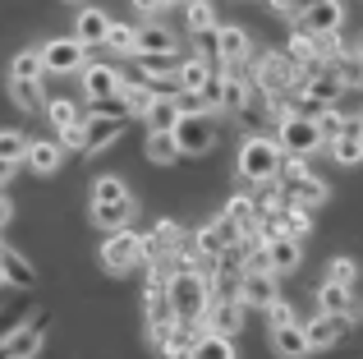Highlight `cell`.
Here are the masks:
<instances>
[{"label": "cell", "mask_w": 363, "mask_h": 359, "mask_svg": "<svg viewBox=\"0 0 363 359\" xmlns=\"http://www.w3.org/2000/svg\"><path fill=\"white\" fill-rule=\"evenodd\" d=\"M83 129H88V120H69V125L55 129V134H60V148H65V153H83Z\"/></svg>", "instance_id": "obj_42"}, {"label": "cell", "mask_w": 363, "mask_h": 359, "mask_svg": "<svg viewBox=\"0 0 363 359\" xmlns=\"http://www.w3.org/2000/svg\"><path fill=\"white\" fill-rule=\"evenodd\" d=\"M69 5H79V0H69Z\"/></svg>", "instance_id": "obj_51"}, {"label": "cell", "mask_w": 363, "mask_h": 359, "mask_svg": "<svg viewBox=\"0 0 363 359\" xmlns=\"http://www.w3.org/2000/svg\"><path fill=\"white\" fill-rule=\"evenodd\" d=\"M207 79H212V60H203V55H184V60H179V70H175V88L198 92Z\"/></svg>", "instance_id": "obj_30"}, {"label": "cell", "mask_w": 363, "mask_h": 359, "mask_svg": "<svg viewBox=\"0 0 363 359\" xmlns=\"http://www.w3.org/2000/svg\"><path fill=\"white\" fill-rule=\"evenodd\" d=\"M18 166H23V162H14V157H0V189H5L9 180L18 175Z\"/></svg>", "instance_id": "obj_44"}, {"label": "cell", "mask_w": 363, "mask_h": 359, "mask_svg": "<svg viewBox=\"0 0 363 359\" xmlns=\"http://www.w3.org/2000/svg\"><path fill=\"white\" fill-rule=\"evenodd\" d=\"M138 263H143V235L129 231V226L111 231L106 244H101V267H106L111 277H124V272H133Z\"/></svg>", "instance_id": "obj_7"}, {"label": "cell", "mask_w": 363, "mask_h": 359, "mask_svg": "<svg viewBox=\"0 0 363 359\" xmlns=\"http://www.w3.org/2000/svg\"><path fill=\"white\" fill-rule=\"evenodd\" d=\"M244 106H248V79L225 65L221 70V111L225 116H244Z\"/></svg>", "instance_id": "obj_22"}, {"label": "cell", "mask_w": 363, "mask_h": 359, "mask_svg": "<svg viewBox=\"0 0 363 359\" xmlns=\"http://www.w3.org/2000/svg\"><path fill=\"white\" fill-rule=\"evenodd\" d=\"M240 240H244V235L235 231L225 216H216V221H207L203 231H194V249L203 253V258H225V253H230Z\"/></svg>", "instance_id": "obj_11"}, {"label": "cell", "mask_w": 363, "mask_h": 359, "mask_svg": "<svg viewBox=\"0 0 363 359\" xmlns=\"http://www.w3.org/2000/svg\"><path fill=\"white\" fill-rule=\"evenodd\" d=\"M350 88H359V92H363V60H359V74H354V83H350Z\"/></svg>", "instance_id": "obj_46"}, {"label": "cell", "mask_w": 363, "mask_h": 359, "mask_svg": "<svg viewBox=\"0 0 363 359\" xmlns=\"http://www.w3.org/2000/svg\"><path fill=\"white\" fill-rule=\"evenodd\" d=\"M281 143L267 134H248L240 143V180H248V184H272L276 175H281Z\"/></svg>", "instance_id": "obj_3"}, {"label": "cell", "mask_w": 363, "mask_h": 359, "mask_svg": "<svg viewBox=\"0 0 363 359\" xmlns=\"http://www.w3.org/2000/svg\"><path fill=\"white\" fill-rule=\"evenodd\" d=\"M60 162H65L60 138H28V157H23V166H28L33 175H55V171H60Z\"/></svg>", "instance_id": "obj_16"}, {"label": "cell", "mask_w": 363, "mask_h": 359, "mask_svg": "<svg viewBox=\"0 0 363 359\" xmlns=\"http://www.w3.org/2000/svg\"><path fill=\"white\" fill-rule=\"evenodd\" d=\"M166 299L184 323H198V318L207 314V304H212V281H207L194 263H184V267H175L166 277Z\"/></svg>", "instance_id": "obj_1"}, {"label": "cell", "mask_w": 363, "mask_h": 359, "mask_svg": "<svg viewBox=\"0 0 363 359\" xmlns=\"http://www.w3.org/2000/svg\"><path fill=\"white\" fill-rule=\"evenodd\" d=\"M143 120H147V129H170V125L179 120L175 92H170V97H166V92H157V97H152V106H147V116H143Z\"/></svg>", "instance_id": "obj_33"}, {"label": "cell", "mask_w": 363, "mask_h": 359, "mask_svg": "<svg viewBox=\"0 0 363 359\" xmlns=\"http://www.w3.org/2000/svg\"><path fill=\"white\" fill-rule=\"evenodd\" d=\"M281 189H285L290 203H303V207H322V203H327V194H331V189L322 184L318 175H308V171H303L299 180H290V184H281Z\"/></svg>", "instance_id": "obj_23"}, {"label": "cell", "mask_w": 363, "mask_h": 359, "mask_svg": "<svg viewBox=\"0 0 363 359\" xmlns=\"http://www.w3.org/2000/svg\"><path fill=\"white\" fill-rule=\"evenodd\" d=\"M124 134V120H106V116H92L88 129H83V157L101 153L106 143H116V138Z\"/></svg>", "instance_id": "obj_20"}, {"label": "cell", "mask_w": 363, "mask_h": 359, "mask_svg": "<svg viewBox=\"0 0 363 359\" xmlns=\"http://www.w3.org/2000/svg\"><path fill=\"white\" fill-rule=\"evenodd\" d=\"M299 65L290 60V55H281V51H272V55H257L253 60V83H262L267 92H294L299 88Z\"/></svg>", "instance_id": "obj_9"}, {"label": "cell", "mask_w": 363, "mask_h": 359, "mask_svg": "<svg viewBox=\"0 0 363 359\" xmlns=\"http://www.w3.org/2000/svg\"><path fill=\"white\" fill-rule=\"evenodd\" d=\"M0 263H5V286H18V290H33L37 286V267L23 258L18 249L0 244Z\"/></svg>", "instance_id": "obj_21"}, {"label": "cell", "mask_w": 363, "mask_h": 359, "mask_svg": "<svg viewBox=\"0 0 363 359\" xmlns=\"http://www.w3.org/2000/svg\"><path fill=\"white\" fill-rule=\"evenodd\" d=\"M152 97H157V92H152L147 79H143V83H129V79H124V88H120L124 120H143V116H147V106H152Z\"/></svg>", "instance_id": "obj_26"}, {"label": "cell", "mask_w": 363, "mask_h": 359, "mask_svg": "<svg viewBox=\"0 0 363 359\" xmlns=\"http://www.w3.org/2000/svg\"><path fill=\"white\" fill-rule=\"evenodd\" d=\"M133 221V194L120 175H101L92 184V226L97 231H120V226Z\"/></svg>", "instance_id": "obj_2"}, {"label": "cell", "mask_w": 363, "mask_h": 359, "mask_svg": "<svg viewBox=\"0 0 363 359\" xmlns=\"http://www.w3.org/2000/svg\"><path fill=\"white\" fill-rule=\"evenodd\" d=\"M106 46H111L116 55H138V28L111 23V28H106Z\"/></svg>", "instance_id": "obj_37"}, {"label": "cell", "mask_w": 363, "mask_h": 359, "mask_svg": "<svg viewBox=\"0 0 363 359\" xmlns=\"http://www.w3.org/2000/svg\"><path fill=\"white\" fill-rule=\"evenodd\" d=\"M327 281L354 286V281H359V263H354V258H345V253H340V258H327Z\"/></svg>", "instance_id": "obj_40"}, {"label": "cell", "mask_w": 363, "mask_h": 359, "mask_svg": "<svg viewBox=\"0 0 363 359\" xmlns=\"http://www.w3.org/2000/svg\"><path fill=\"white\" fill-rule=\"evenodd\" d=\"M170 129H175V143L184 157H207L216 148V111H189Z\"/></svg>", "instance_id": "obj_4"}, {"label": "cell", "mask_w": 363, "mask_h": 359, "mask_svg": "<svg viewBox=\"0 0 363 359\" xmlns=\"http://www.w3.org/2000/svg\"><path fill=\"white\" fill-rule=\"evenodd\" d=\"M221 216H225V221H230L240 235H248V231L257 226V198H248V194H235L230 203L221 207Z\"/></svg>", "instance_id": "obj_28"}, {"label": "cell", "mask_w": 363, "mask_h": 359, "mask_svg": "<svg viewBox=\"0 0 363 359\" xmlns=\"http://www.w3.org/2000/svg\"><path fill=\"white\" fill-rule=\"evenodd\" d=\"M262 258H267V267L276 272V277H285V272H299V263H303V249H299V240L294 235H272V240L262 244Z\"/></svg>", "instance_id": "obj_14"}, {"label": "cell", "mask_w": 363, "mask_h": 359, "mask_svg": "<svg viewBox=\"0 0 363 359\" xmlns=\"http://www.w3.org/2000/svg\"><path fill=\"white\" fill-rule=\"evenodd\" d=\"M272 350H276V355H285V359L313 355V350H308V336H303V323H285V327H272Z\"/></svg>", "instance_id": "obj_24"}, {"label": "cell", "mask_w": 363, "mask_h": 359, "mask_svg": "<svg viewBox=\"0 0 363 359\" xmlns=\"http://www.w3.org/2000/svg\"><path fill=\"white\" fill-rule=\"evenodd\" d=\"M359 60H363V37H359Z\"/></svg>", "instance_id": "obj_49"}, {"label": "cell", "mask_w": 363, "mask_h": 359, "mask_svg": "<svg viewBox=\"0 0 363 359\" xmlns=\"http://www.w3.org/2000/svg\"><path fill=\"white\" fill-rule=\"evenodd\" d=\"M318 304L327 314H350L354 309V286H340V281H322L318 286Z\"/></svg>", "instance_id": "obj_31"}, {"label": "cell", "mask_w": 363, "mask_h": 359, "mask_svg": "<svg viewBox=\"0 0 363 359\" xmlns=\"http://www.w3.org/2000/svg\"><path fill=\"white\" fill-rule=\"evenodd\" d=\"M83 65H88V46L79 42V37H51V42L42 46V70L46 74H79Z\"/></svg>", "instance_id": "obj_8"}, {"label": "cell", "mask_w": 363, "mask_h": 359, "mask_svg": "<svg viewBox=\"0 0 363 359\" xmlns=\"http://www.w3.org/2000/svg\"><path fill=\"white\" fill-rule=\"evenodd\" d=\"M42 46H28V51H18L14 60H9V79H42Z\"/></svg>", "instance_id": "obj_36"}, {"label": "cell", "mask_w": 363, "mask_h": 359, "mask_svg": "<svg viewBox=\"0 0 363 359\" xmlns=\"http://www.w3.org/2000/svg\"><path fill=\"white\" fill-rule=\"evenodd\" d=\"M143 157L157 166H175L179 157V143H175V129H147V138H143Z\"/></svg>", "instance_id": "obj_19"}, {"label": "cell", "mask_w": 363, "mask_h": 359, "mask_svg": "<svg viewBox=\"0 0 363 359\" xmlns=\"http://www.w3.org/2000/svg\"><path fill=\"white\" fill-rule=\"evenodd\" d=\"M354 125H359V134H363V116H354Z\"/></svg>", "instance_id": "obj_47"}, {"label": "cell", "mask_w": 363, "mask_h": 359, "mask_svg": "<svg viewBox=\"0 0 363 359\" xmlns=\"http://www.w3.org/2000/svg\"><path fill=\"white\" fill-rule=\"evenodd\" d=\"M0 286H5V263H0Z\"/></svg>", "instance_id": "obj_48"}, {"label": "cell", "mask_w": 363, "mask_h": 359, "mask_svg": "<svg viewBox=\"0 0 363 359\" xmlns=\"http://www.w3.org/2000/svg\"><path fill=\"white\" fill-rule=\"evenodd\" d=\"M0 157L23 162V157H28V134H18V129H0Z\"/></svg>", "instance_id": "obj_41"}, {"label": "cell", "mask_w": 363, "mask_h": 359, "mask_svg": "<svg viewBox=\"0 0 363 359\" xmlns=\"http://www.w3.org/2000/svg\"><path fill=\"white\" fill-rule=\"evenodd\" d=\"M313 120H318L322 138H336V134H345V129L354 125V116H340L336 106H322V111H313Z\"/></svg>", "instance_id": "obj_38"}, {"label": "cell", "mask_w": 363, "mask_h": 359, "mask_svg": "<svg viewBox=\"0 0 363 359\" xmlns=\"http://www.w3.org/2000/svg\"><path fill=\"white\" fill-rule=\"evenodd\" d=\"M281 231H285V235H294V240H303V235L313 231V207H303V203H285V207H281Z\"/></svg>", "instance_id": "obj_34"}, {"label": "cell", "mask_w": 363, "mask_h": 359, "mask_svg": "<svg viewBox=\"0 0 363 359\" xmlns=\"http://www.w3.org/2000/svg\"><path fill=\"white\" fill-rule=\"evenodd\" d=\"M230 355H235V341L221 332H203L194 341V359H230Z\"/></svg>", "instance_id": "obj_35"}, {"label": "cell", "mask_w": 363, "mask_h": 359, "mask_svg": "<svg viewBox=\"0 0 363 359\" xmlns=\"http://www.w3.org/2000/svg\"><path fill=\"white\" fill-rule=\"evenodd\" d=\"M79 79H83V97H88L97 111H124V106H120L124 74L116 70V65H83Z\"/></svg>", "instance_id": "obj_5"}, {"label": "cell", "mask_w": 363, "mask_h": 359, "mask_svg": "<svg viewBox=\"0 0 363 359\" xmlns=\"http://www.w3.org/2000/svg\"><path fill=\"white\" fill-rule=\"evenodd\" d=\"M350 332V314H327L322 309L313 323H303V336H308V350H331V346H340Z\"/></svg>", "instance_id": "obj_12"}, {"label": "cell", "mask_w": 363, "mask_h": 359, "mask_svg": "<svg viewBox=\"0 0 363 359\" xmlns=\"http://www.w3.org/2000/svg\"><path fill=\"white\" fill-rule=\"evenodd\" d=\"M9 216H14V207H9V198L0 194V231H5V226H9Z\"/></svg>", "instance_id": "obj_45"}, {"label": "cell", "mask_w": 363, "mask_h": 359, "mask_svg": "<svg viewBox=\"0 0 363 359\" xmlns=\"http://www.w3.org/2000/svg\"><path fill=\"white\" fill-rule=\"evenodd\" d=\"M327 148H331V157H336L340 166H359L363 162V134H359V125H350L345 134L327 138Z\"/></svg>", "instance_id": "obj_29"}, {"label": "cell", "mask_w": 363, "mask_h": 359, "mask_svg": "<svg viewBox=\"0 0 363 359\" xmlns=\"http://www.w3.org/2000/svg\"><path fill=\"white\" fill-rule=\"evenodd\" d=\"M138 55H179V37L166 23H143L138 28Z\"/></svg>", "instance_id": "obj_18"}, {"label": "cell", "mask_w": 363, "mask_h": 359, "mask_svg": "<svg viewBox=\"0 0 363 359\" xmlns=\"http://www.w3.org/2000/svg\"><path fill=\"white\" fill-rule=\"evenodd\" d=\"M0 355H9V359H33V355H42V332L37 327H14V332L5 336V346H0Z\"/></svg>", "instance_id": "obj_25"}, {"label": "cell", "mask_w": 363, "mask_h": 359, "mask_svg": "<svg viewBox=\"0 0 363 359\" xmlns=\"http://www.w3.org/2000/svg\"><path fill=\"white\" fill-rule=\"evenodd\" d=\"M9 97H14L18 111L46 106V92H42V83H37V79H9Z\"/></svg>", "instance_id": "obj_32"}, {"label": "cell", "mask_w": 363, "mask_h": 359, "mask_svg": "<svg viewBox=\"0 0 363 359\" xmlns=\"http://www.w3.org/2000/svg\"><path fill=\"white\" fill-rule=\"evenodd\" d=\"M267 323H272V327H285V323H299V318H294V304H290V299H281V295H276L272 304H267Z\"/></svg>", "instance_id": "obj_43"}, {"label": "cell", "mask_w": 363, "mask_h": 359, "mask_svg": "<svg viewBox=\"0 0 363 359\" xmlns=\"http://www.w3.org/2000/svg\"><path fill=\"white\" fill-rule=\"evenodd\" d=\"M179 5H189V0H179Z\"/></svg>", "instance_id": "obj_50"}, {"label": "cell", "mask_w": 363, "mask_h": 359, "mask_svg": "<svg viewBox=\"0 0 363 359\" xmlns=\"http://www.w3.org/2000/svg\"><path fill=\"white\" fill-rule=\"evenodd\" d=\"M276 143H281V153L313 157L318 148H327V138H322V129H318V120H313V116H299V111H290V116L276 125Z\"/></svg>", "instance_id": "obj_6"}, {"label": "cell", "mask_w": 363, "mask_h": 359, "mask_svg": "<svg viewBox=\"0 0 363 359\" xmlns=\"http://www.w3.org/2000/svg\"><path fill=\"white\" fill-rule=\"evenodd\" d=\"M198 327H203V332H221V336H240V327H244V299L240 295H216L212 304H207V314L198 318Z\"/></svg>", "instance_id": "obj_10"}, {"label": "cell", "mask_w": 363, "mask_h": 359, "mask_svg": "<svg viewBox=\"0 0 363 359\" xmlns=\"http://www.w3.org/2000/svg\"><path fill=\"white\" fill-rule=\"evenodd\" d=\"M184 33L189 37H212L216 33V9H212V0H189V5H184Z\"/></svg>", "instance_id": "obj_27"}, {"label": "cell", "mask_w": 363, "mask_h": 359, "mask_svg": "<svg viewBox=\"0 0 363 359\" xmlns=\"http://www.w3.org/2000/svg\"><path fill=\"white\" fill-rule=\"evenodd\" d=\"M299 23L308 28L313 37H327V33H340V23H345V9H340V0H308L299 14Z\"/></svg>", "instance_id": "obj_13"}, {"label": "cell", "mask_w": 363, "mask_h": 359, "mask_svg": "<svg viewBox=\"0 0 363 359\" xmlns=\"http://www.w3.org/2000/svg\"><path fill=\"white\" fill-rule=\"evenodd\" d=\"M42 111H46V120H51L55 129H60V125H69V120H83V111L74 106L69 97H51V101H46Z\"/></svg>", "instance_id": "obj_39"}, {"label": "cell", "mask_w": 363, "mask_h": 359, "mask_svg": "<svg viewBox=\"0 0 363 359\" xmlns=\"http://www.w3.org/2000/svg\"><path fill=\"white\" fill-rule=\"evenodd\" d=\"M212 46H216V60L221 65H240V60H248V33L240 23H216V33H212Z\"/></svg>", "instance_id": "obj_15"}, {"label": "cell", "mask_w": 363, "mask_h": 359, "mask_svg": "<svg viewBox=\"0 0 363 359\" xmlns=\"http://www.w3.org/2000/svg\"><path fill=\"white\" fill-rule=\"evenodd\" d=\"M106 28H111V14L97 9V5H88V9L74 14V37H79L88 51H92V46H106Z\"/></svg>", "instance_id": "obj_17"}]
</instances>
